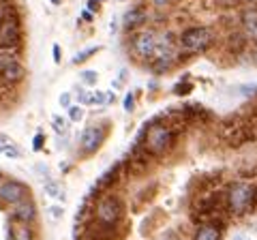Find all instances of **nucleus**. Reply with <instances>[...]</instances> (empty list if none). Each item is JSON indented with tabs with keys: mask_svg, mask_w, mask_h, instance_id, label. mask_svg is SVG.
I'll return each mask as SVG.
<instances>
[{
	"mask_svg": "<svg viewBox=\"0 0 257 240\" xmlns=\"http://www.w3.org/2000/svg\"><path fill=\"white\" fill-rule=\"evenodd\" d=\"M13 240H39V236L32 225H18L13 227Z\"/></svg>",
	"mask_w": 257,
	"mask_h": 240,
	"instance_id": "dca6fc26",
	"label": "nucleus"
},
{
	"mask_svg": "<svg viewBox=\"0 0 257 240\" xmlns=\"http://www.w3.org/2000/svg\"><path fill=\"white\" fill-rule=\"evenodd\" d=\"M82 18H84L86 22H90V20H92V11H88V9H86V11H84V15H82Z\"/></svg>",
	"mask_w": 257,
	"mask_h": 240,
	"instance_id": "72a5a7b5",
	"label": "nucleus"
},
{
	"mask_svg": "<svg viewBox=\"0 0 257 240\" xmlns=\"http://www.w3.org/2000/svg\"><path fill=\"white\" fill-rule=\"evenodd\" d=\"M242 92H244V94H255V92H257V86H244Z\"/></svg>",
	"mask_w": 257,
	"mask_h": 240,
	"instance_id": "7c9ffc66",
	"label": "nucleus"
},
{
	"mask_svg": "<svg viewBox=\"0 0 257 240\" xmlns=\"http://www.w3.org/2000/svg\"><path fill=\"white\" fill-rule=\"evenodd\" d=\"M88 7H90L88 11H99V3H96V0H90V3H88Z\"/></svg>",
	"mask_w": 257,
	"mask_h": 240,
	"instance_id": "2f4dec72",
	"label": "nucleus"
},
{
	"mask_svg": "<svg viewBox=\"0 0 257 240\" xmlns=\"http://www.w3.org/2000/svg\"><path fill=\"white\" fill-rule=\"evenodd\" d=\"M212 43H214V35H212V30L206 26H191L187 30H182L178 37V45L187 54L206 52Z\"/></svg>",
	"mask_w": 257,
	"mask_h": 240,
	"instance_id": "39448f33",
	"label": "nucleus"
},
{
	"mask_svg": "<svg viewBox=\"0 0 257 240\" xmlns=\"http://www.w3.org/2000/svg\"><path fill=\"white\" fill-rule=\"evenodd\" d=\"M30 197V187L22 180H15V178H5V182L0 185V204L11 208L13 204L22 202V199Z\"/></svg>",
	"mask_w": 257,
	"mask_h": 240,
	"instance_id": "6e6552de",
	"label": "nucleus"
},
{
	"mask_svg": "<svg viewBox=\"0 0 257 240\" xmlns=\"http://www.w3.org/2000/svg\"><path fill=\"white\" fill-rule=\"evenodd\" d=\"M114 101H116V94L105 92V105H107V103H114Z\"/></svg>",
	"mask_w": 257,
	"mask_h": 240,
	"instance_id": "473e14b6",
	"label": "nucleus"
},
{
	"mask_svg": "<svg viewBox=\"0 0 257 240\" xmlns=\"http://www.w3.org/2000/svg\"><path fill=\"white\" fill-rule=\"evenodd\" d=\"M133 109H135V97L128 92L124 97V111H133Z\"/></svg>",
	"mask_w": 257,
	"mask_h": 240,
	"instance_id": "b1692460",
	"label": "nucleus"
},
{
	"mask_svg": "<svg viewBox=\"0 0 257 240\" xmlns=\"http://www.w3.org/2000/svg\"><path fill=\"white\" fill-rule=\"evenodd\" d=\"M242 3H246V5H251V7H257V0H242Z\"/></svg>",
	"mask_w": 257,
	"mask_h": 240,
	"instance_id": "f704fd0d",
	"label": "nucleus"
},
{
	"mask_svg": "<svg viewBox=\"0 0 257 240\" xmlns=\"http://www.w3.org/2000/svg\"><path fill=\"white\" fill-rule=\"evenodd\" d=\"M157 45H159V35L152 28L138 30V33H133L131 39H128V50L133 52V56L138 60H152V56L157 52Z\"/></svg>",
	"mask_w": 257,
	"mask_h": 240,
	"instance_id": "423d86ee",
	"label": "nucleus"
},
{
	"mask_svg": "<svg viewBox=\"0 0 257 240\" xmlns=\"http://www.w3.org/2000/svg\"><path fill=\"white\" fill-rule=\"evenodd\" d=\"M77 101L82 103V105H92V92L84 90V88H79L77 90Z\"/></svg>",
	"mask_w": 257,
	"mask_h": 240,
	"instance_id": "412c9836",
	"label": "nucleus"
},
{
	"mask_svg": "<svg viewBox=\"0 0 257 240\" xmlns=\"http://www.w3.org/2000/svg\"><path fill=\"white\" fill-rule=\"evenodd\" d=\"M225 231V221H206L197 223L191 240H221Z\"/></svg>",
	"mask_w": 257,
	"mask_h": 240,
	"instance_id": "9b49d317",
	"label": "nucleus"
},
{
	"mask_svg": "<svg viewBox=\"0 0 257 240\" xmlns=\"http://www.w3.org/2000/svg\"><path fill=\"white\" fill-rule=\"evenodd\" d=\"M255 206V185H251V182H231L225 191V208L231 217H244Z\"/></svg>",
	"mask_w": 257,
	"mask_h": 240,
	"instance_id": "f257e3e1",
	"label": "nucleus"
},
{
	"mask_svg": "<svg viewBox=\"0 0 257 240\" xmlns=\"http://www.w3.org/2000/svg\"><path fill=\"white\" fill-rule=\"evenodd\" d=\"M22 47V22L15 11L0 13V52H18Z\"/></svg>",
	"mask_w": 257,
	"mask_h": 240,
	"instance_id": "20e7f679",
	"label": "nucleus"
},
{
	"mask_svg": "<svg viewBox=\"0 0 257 240\" xmlns=\"http://www.w3.org/2000/svg\"><path fill=\"white\" fill-rule=\"evenodd\" d=\"M52 5H62V0H50Z\"/></svg>",
	"mask_w": 257,
	"mask_h": 240,
	"instance_id": "c9c22d12",
	"label": "nucleus"
},
{
	"mask_svg": "<svg viewBox=\"0 0 257 240\" xmlns=\"http://www.w3.org/2000/svg\"><path fill=\"white\" fill-rule=\"evenodd\" d=\"M107 129H109L107 123L86 127L84 133L79 135V155H82V157H92L96 150L103 146V142H105Z\"/></svg>",
	"mask_w": 257,
	"mask_h": 240,
	"instance_id": "0eeeda50",
	"label": "nucleus"
},
{
	"mask_svg": "<svg viewBox=\"0 0 257 240\" xmlns=\"http://www.w3.org/2000/svg\"><path fill=\"white\" fill-rule=\"evenodd\" d=\"M176 129L165 123H152L146 133V142H144V150L150 157H165L176 144Z\"/></svg>",
	"mask_w": 257,
	"mask_h": 240,
	"instance_id": "7ed1b4c3",
	"label": "nucleus"
},
{
	"mask_svg": "<svg viewBox=\"0 0 257 240\" xmlns=\"http://www.w3.org/2000/svg\"><path fill=\"white\" fill-rule=\"evenodd\" d=\"M92 105H105V92H92Z\"/></svg>",
	"mask_w": 257,
	"mask_h": 240,
	"instance_id": "393cba45",
	"label": "nucleus"
},
{
	"mask_svg": "<svg viewBox=\"0 0 257 240\" xmlns=\"http://www.w3.org/2000/svg\"><path fill=\"white\" fill-rule=\"evenodd\" d=\"M101 47H86V50H82V52H77L75 56H73V65H82V62H86L88 58H90V56H94L96 52H99Z\"/></svg>",
	"mask_w": 257,
	"mask_h": 240,
	"instance_id": "f3484780",
	"label": "nucleus"
},
{
	"mask_svg": "<svg viewBox=\"0 0 257 240\" xmlns=\"http://www.w3.org/2000/svg\"><path fill=\"white\" fill-rule=\"evenodd\" d=\"M146 20H148L146 9H144V7H135V9H131V11L124 13L122 26H124V30H128V33H131V30L142 28L144 24H146Z\"/></svg>",
	"mask_w": 257,
	"mask_h": 240,
	"instance_id": "ddd939ff",
	"label": "nucleus"
},
{
	"mask_svg": "<svg viewBox=\"0 0 257 240\" xmlns=\"http://www.w3.org/2000/svg\"><path fill=\"white\" fill-rule=\"evenodd\" d=\"M255 204H257V185H255Z\"/></svg>",
	"mask_w": 257,
	"mask_h": 240,
	"instance_id": "4c0bfd02",
	"label": "nucleus"
},
{
	"mask_svg": "<svg viewBox=\"0 0 257 240\" xmlns=\"http://www.w3.org/2000/svg\"><path fill=\"white\" fill-rule=\"evenodd\" d=\"M43 146H45V133H37L35 138H32V150H43Z\"/></svg>",
	"mask_w": 257,
	"mask_h": 240,
	"instance_id": "4be33fe9",
	"label": "nucleus"
},
{
	"mask_svg": "<svg viewBox=\"0 0 257 240\" xmlns=\"http://www.w3.org/2000/svg\"><path fill=\"white\" fill-rule=\"evenodd\" d=\"M248 45V39L244 33H229L227 35V41H225V47H227V52L231 54H242Z\"/></svg>",
	"mask_w": 257,
	"mask_h": 240,
	"instance_id": "4468645a",
	"label": "nucleus"
},
{
	"mask_svg": "<svg viewBox=\"0 0 257 240\" xmlns=\"http://www.w3.org/2000/svg\"><path fill=\"white\" fill-rule=\"evenodd\" d=\"M58 101H60V105H62V107H67V109H69V107H71V92L60 94V99H58Z\"/></svg>",
	"mask_w": 257,
	"mask_h": 240,
	"instance_id": "bb28decb",
	"label": "nucleus"
},
{
	"mask_svg": "<svg viewBox=\"0 0 257 240\" xmlns=\"http://www.w3.org/2000/svg\"><path fill=\"white\" fill-rule=\"evenodd\" d=\"M191 90H193V86H191V84H178V86L174 88V92H176V94H189Z\"/></svg>",
	"mask_w": 257,
	"mask_h": 240,
	"instance_id": "a878e982",
	"label": "nucleus"
},
{
	"mask_svg": "<svg viewBox=\"0 0 257 240\" xmlns=\"http://www.w3.org/2000/svg\"><path fill=\"white\" fill-rule=\"evenodd\" d=\"M3 182H5V176H3V172H0V185H3Z\"/></svg>",
	"mask_w": 257,
	"mask_h": 240,
	"instance_id": "e433bc0d",
	"label": "nucleus"
},
{
	"mask_svg": "<svg viewBox=\"0 0 257 240\" xmlns=\"http://www.w3.org/2000/svg\"><path fill=\"white\" fill-rule=\"evenodd\" d=\"M240 26H242V33L246 35L248 41L257 43V7H246L240 13Z\"/></svg>",
	"mask_w": 257,
	"mask_h": 240,
	"instance_id": "f8f14e48",
	"label": "nucleus"
},
{
	"mask_svg": "<svg viewBox=\"0 0 257 240\" xmlns=\"http://www.w3.org/2000/svg\"><path fill=\"white\" fill-rule=\"evenodd\" d=\"M37 217H39V212H37V204L32 197L22 199V202L13 204L9 208V219L13 223H18V225H35Z\"/></svg>",
	"mask_w": 257,
	"mask_h": 240,
	"instance_id": "1a4fd4ad",
	"label": "nucleus"
},
{
	"mask_svg": "<svg viewBox=\"0 0 257 240\" xmlns=\"http://www.w3.org/2000/svg\"><path fill=\"white\" fill-rule=\"evenodd\" d=\"M54 127H56V131H58V133L67 131V123H64V120H60V118H54Z\"/></svg>",
	"mask_w": 257,
	"mask_h": 240,
	"instance_id": "c85d7f7f",
	"label": "nucleus"
},
{
	"mask_svg": "<svg viewBox=\"0 0 257 240\" xmlns=\"http://www.w3.org/2000/svg\"><path fill=\"white\" fill-rule=\"evenodd\" d=\"M152 7H157V9H165V7L172 5V0H150Z\"/></svg>",
	"mask_w": 257,
	"mask_h": 240,
	"instance_id": "cd10ccee",
	"label": "nucleus"
},
{
	"mask_svg": "<svg viewBox=\"0 0 257 240\" xmlns=\"http://www.w3.org/2000/svg\"><path fill=\"white\" fill-rule=\"evenodd\" d=\"M84 118V109L79 107V105H71L69 107V120L71 123H79V120Z\"/></svg>",
	"mask_w": 257,
	"mask_h": 240,
	"instance_id": "aec40b11",
	"label": "nucleus"
},
{
	"mask_svg": "<svg viewBox=\"0 0 257 240\" xmlns=\"http://www.w3.org/2000/svg\"><path fill=\"white\" fill-rule=\"evenodd\" d=\"M124 212H126L124 199L118 193H114V191H107V193H103L96 199L92 208V219L96 223H103V225L120 227V223L124 221Z\"/></svg>",
	"mask_w": 257,
	"mask_h": 240,
	"instance_id": "f03ea898",
	"label": "nucleus"
},
{
	"mask_svg": "<svg viewBox=\"0 0 257 240\" xmlns=\"http://www.w3.org/2000/svg\"><path fill=\"white\" fill-rule=\"evenodd\" d=\"M47 212H50V217H52L54 221H58V219H62V214H64V210H62V206H52V208H47Z\"/></svg>",
	"mask_w": 257,
	"mask_h": 240,
	"instance_id": "5701e85b",
	"label": "nucleus"
},
{
	"mask_svg": "<svg viewBox=\"0 0 257 240\" xmlns=\"http://www.w3.org/2000/svg\"><path fill=\"white\" fill-rule=\"evenodd\" d=\"M0 155L9 157V159H20L22 157V150L15 142H11L7 135H0Z\"/></svg>",
	"mask_w": 257,
	"mask_h": 240,
	"instance_id": "2eb2a0df",
	"label": "nucleus"
},
{
	"mask_svg": "<svg viewBox=\"0 0 257 240\" xmlns=\"http://www.w3.org/2000/svg\"><path fill=\"white\" fill-rule=\"evenodd\" d=\"M172 3H178V0H172Z\"/></svg>",
	"mask_w": 257,
	"mask_h": 240,
	"instance_id": "ea45409f",
	"label": "nucleus"
},
{
	"mask_svg": "<svg viewBox=\"0 0 257 240\" xmlns=\"http://www.w3.org/2000/svg\"><path fill=\"white\" fill-rule=\"evenodd\" d=\"M96 3H103V0H96Z\"/></svg>",
	"mask_w": 257,
	"mask_h": 240,
	"instance_id": "58836bf2",
	"label": "nucleus"
},
{
	"mask_svg": "<svg viewBox=\"0 0 257 240\" xmlns=\"http://www.w3.org/2000/svg\"><path fill=\"white\" fill-rule=\"evenodd\" d=\"M52 56H54V62H60L62 56H60V45H58V43L52 45Z\"/></svg>",
	"mask_w": 257,
	"mask_h": 240,
	"instance_id": "c756f323",
	"label": "nucleus"
},
{
	"mask_svg": "<svg viewBox=\"0 0 257 240\" xmlns=\"http://www.w3.org/2000/svg\"><path fill=\"white\" fill-rule=\"evenodd\" d=\"M45 193L50 195V197H58V199H64V193H62V191H60V187L56 185L54 180H50V182H47V185H45Z\"/></svg>",
	"mask_w": 257,
	"mask_h": 240,
	"instance_id": "a211bd4d",
	"label": "nucleus"
},
{
	"mask_svg": "<svg viewBox=\"0 0 257 240\" xmlns=\"http://www.w3.org/2000/svg\"><path fill=\"white\" fill-rule=\"evenodd\" d=\"M26 77V69L18 58L0 60V86H15Z\"/></svg>",
	"mask_w": 257,
	"mask_h": 240,
	"instance_id": "9d476101",
	"label": "nucleus"
},
{
	"mask_svg": "<svg viewBox=\"0 0 257 240\" xmlns=\"http://www.w3.org/2000/svg\"><path fill=\"white\" fill-rule=\"evenodd\" d=\"M82 82L86 84V86H94L96 82H99V73L96 71H82Z\"/></svg>",
	"mask_w": 257,
	"mask_h": 240,
	"instance_id": "6ab92c4d",
	"label": "nucleus"
}]
</instances>
